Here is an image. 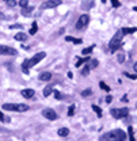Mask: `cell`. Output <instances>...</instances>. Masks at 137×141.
Returning <instances> with one entry per match:
<instances>
[{
  "mask_svg": "<svg viewBox=\"0 0 137 141\" xmlns=\"http://www.w3.org/2000/svg\"><path fill=\"white\" fill-rule=\"evenodd\" d=\"M45 57H46V53H45V52H39V53L34 54L31 58H29V60H25V61H23V64H22V70H23L25 73H29V69H30V68L35 66L38 62L42 61Z\"/></svg>",
  "mask_w": 137,
  "mask_h": 141,
  "instance_id": "obj_1",
  "label": "cell"
},
{
  "mask_svg": "<svg viewBox=\"0 0 137 141\" xmlns=\"http://www.w3.org/2000/svg\"><path fill=\"white\" fill-rule=\"evenodd\" d=\"M106 141H125L126 138V133L121 129H114L111 132H109L104 134Z\"/></svg>",
  "mask_w": 137,
  "mask_h": 141,
  "instance_id": "obj_2",
  "label": "cell"
},
{
  "mask_svg": "<svg viewBox=\"0 0 137 141\" xmlns=\"http://www.w3.org/2000/svg\"><path fill=\"white\" fill-rule=\"evenodd\" d=\"M122 37H124L122 30L117 31L115 35L113 37V39L110 41V43H109V48H110V52H111V53H114L117 49H120V43H121V39H122Z\"/></svg>",
  "mask_w": 137,
  "mask_h": 141,
  "instance_id": "obj_3",
  "label": "cell"
},
{
  "mask_svg": "<svg viewBox=\"0 0 137 141\" xmlns=\"http://www.w3.org/2000/svg\"><path fill=\"white\" fill-rule=\"evenodd\" d=\"M111 115L115 118V119H120V118H125V117L129 114V108L128 107H122V108H111Z\"/></svg>",
  "mask_w": 137,
  "mask_h": 141,
  "instance_id": "obj_4",
  "label": "cell"
},
{
  "mask_svg": "<svg viewBox=\"0 0 137 141\" xmlns=\"http://www.w3.org/2000/svg\"><path fill=\"white\" fill-rule=\"evenodd\" d=\"M18 50L11 48V46L0 45V56H16Z\"/></svg>",
  "mask_w": 137,
  "mask_h": 141,
  "instance_id": "obj_5",
  "label": "cell"
},
{
  "mask_svg": "<svg viewBox=\"0 0 137 141\" xmlns=\"http://www.w3.org/2000/svg\"><path fill=\"white\" fill-rule=\"evenodd\" d=\"M42 115L45 117L46 119H49V121H54V119H57L58 118L57 113L54 111L53 108H50V107L44 108V110H42Z\"/></svg>",
  "mask_w": 137,
  "mask_h": 141,
  "instance_id": "obj_6",
  "label": "cell"
},
{
  "mask_svg": "<svg viewBox=\"0 0 137 141\" xmlns=\"http://www.w3.org/2000/svg\"><path fill=\"white\" fill-rule=\"evenodd\" d=\"M88 22H90V16H88L87 14H83V15H80L79 21L76 22V29H77V30L84 29V27L88 25Z\"/></svg>",
  "mask_w": 137,
  "mask_h": 141,
  "instance_id": "obj_7",
  "label": "cell"
},
{
  "mask_svg": "<svg viewBox=\"0 0 137 141\" xmlns=\"http://www.w3.org/2000/svg\"><path fill=\"white\" fill-rule=\"evenodd\" d=\"M60 4H61V0H48L41 7L44 10H48V8H54V7H57V5H60Z\"/></svg>",
  "mask_w": 137,
  "mask_h": 141,
  "instance_id": "obj_8",
  "label": "cell"
},
{
  "mask_svg": "<svg viewBox=\"0 0 137 141\" xmlns=\"http://www.w3.org/2000/svg\"><path fill=\"white\" fill-rule=\"evenodd\" d=\"M22 96L23 98H26V99H30V98H33L34 94H35V91H34L33 88H25V90H22L21 91Z\"/></svg>",
  "mask_w": 137,
  "mask_h": 141,
  "instance_id": "obj_9",
  "label": "cell"
},
{
  "mask_svg": "<svg viewBox=\"0 0 137 141\" xmlns=\"http://www.w3.org/2000/svg\"><path fill=\"white\" fill-rule=\"evenodd\" d=\"M38 79L41 80V81H49L52 79V73L50 72H42L41 75L38 76Z\"/></svg>",
  "mask_w": 137,
  "mask_h": 141,
  "instance_id": "obj_10",
  "label": "cell"
},
{
  "mask_svg": "<svg viewBox=\"0 0 137 141\" xmlns=\"http://www.w3.org/2000/svg\"><path fill=\"white\" fill-rule=\"evenodd\" d=\"M3 110H5V111H16V104L15 103H4L3 104Z\"/></svg>",
  "mask_w": 137,
  "mask_h": 141,
  "instance_id": "obj_11",
  "label": "cell"
},
{
  "mask_svg": "<svg viewBox=\"0 0 137 141\" xmlns=\"http://www.w3.org/2000/svg\"><path fill=\"white\" fill-rule=\"evenodd\" d=\"M92 5H94V1H92V0H83V3H82V8L90 10Z\"/></svg>",
  "mask_w": 137,
  "mask_h": 141,
  "instance_id": "obj_12",
  "label": "cell"
},
{
  "mask_svg": "<svg viewBox=\"0 0 137 141\" xmlns=\"http://www.w3.org/2000/svg\"><path fill=\"white\" fill-rule=\"evenodd\" d=\"M29 110V106L25 103H18L16 104V111L18 113H23V111H27Z\"/></svg>",
  "mask_w": 137,
  "mask_h": 141,
  "instance_id": "obj_13",
  "label": "cell"
},
{
  "mask_svg": "<svg viewBox=\"0 0 137 141\" xmlns=\"http://www.w3.org/2000/svg\"><path fill=\"white\" fill-rule=\"evenodd\" d=\"M15 39L16 41H21V42H23V41H26L27 39V34H25V33H18L16 35H15Z\"/></svg>",
  "mask_w": 137,
  "mask_h": 141,
  "instance_id": "obj_14",
  "label": "cell"
},
{
  "mask_svg": "<svg viewBox=\"0 0 137 141\" xmlns=\"http://www.w3.org/2000/svg\"><path fill=\"white\" fill-rule=\"evenodd\" d=\"M58 136H61V137H66L68 134H69V129L68 128H61V129H58Z\"/></svg>",
  "mask_w": 137,
  "mask_h": 141,
  "instance_id": "obj_15",
  "label": "cell"
},
{
  "mask_svg": "<svg viewBox=\"0 0 137 141\" xmlns=\"http://www.w3.org/2000/svg\"><path fill=\"white\" fill-rule=\"evenodd\" d=\"M38 31V25H37V22H33V25H31V29H30L29 34L30 35H34V34H37Z\"/></svg>",
  "mask_w": 137,
  "mask_h": 141,
  "instance_id": "obj_16",
  "label": "cell"
},
{
  "mask_svg": "<svg viewBox=\"0 0 137 141\" xmlns=\"http://www.w3.org/2000/svg\"><path fill=\"white\" fill-rule=\"evenodd\" d=\"M52 92H53V87H52V86H46V87L44 88V96H45V98L49 96Z\"/></svg>",
  "mask_w": 137,
  "mask_h": 141,
  "instance_id": "obj_17",
  "label": "cell"
},
{
  "mask_svg": "<svg viewBox=\"0 0 137 141\" xmlns=\"http://www.w3.org/2000/svg\"><path fill=\"white\" fill-rule=\"evenodd\" d=\"M33 11V7H25V8H22V15H25V16H29L30 14Z\"/></svg>",
  "mask_w": 137,
  "mask_h": 141,
  "instance_id": "obj_18",
  "label": "cell"
},
{
  "mask_svg": "<svg viewBox=\"0 0 137 141\" xmlns=\"http://www.w3.org/2000/svg\"><path fill=\"white\" fill-rule=\"evenodd\" d=\"M65 41H68V42H73V43H82V39H76V38H73V37H71V35H68V37H65Z\"/></svg>",
  "mask_w": 137,
  "mask_h": 141,
  "instance_id": "obj_19",
  "label": "cell"
},
{
  "mask_svg": "<svg viewBox=\"0 0 137 141\" xmlns=\"http://www.w3.org/2000/svg\"><path fill=\"white\" fill-rule=\"evenodd\" d=\"M92 110L96 113V115L99 117V118L102 117V108H100L99 106H96V104H92Z\"/></svg>",
  "mask_w": 137,
  "mask_h": 141,
  "instance_id": "obj_20",
  "label": "cell"
},
{
  "mask_svg": "<svg viewBox=\"0 0 137 141\" xmlns=\"http://www.w3.org/2000/svg\"><path fill=\"white\" fill-rule=\"evenodd\" d=\"M88 66H90V69H92V68H96V66H98V60H95V58H91V60L88 61Z\"/></svg>",
  "mask_w": 137,
  "mask_h": 141,
  "instance_id": "obj_21",
  "label": "cell"
},
{
  "mask_svg": "<svg viewBox=\"0 0 137 141\" xmlns=\"http://www.w3.org/2000/svg\"><path fill=\"white\" fill-rule=\"evenodd\" d=\"M77 60H79V61L76 62V66L79 68V66H82V64H84V62H88L90 60H91V58H90V57H86V58H77Z\"/></svg>",
  "mask_w": 137,
  "mask_h": 141,
  "instance_id": "obj_22",
  "label": "cell"
},
{
  "mask_svg": "<svg viewBox=\"0 0 137 141\" xmlns=\"http://www.w3.org/2000/svg\"><path fill=\"white\" fill-rule=\"evenodd\" d=\"M117 60H118V62H120V64H122V62L125 61V53H124V52H120V53H118Z\"/></svg>",
  "mask_w": 137,
  "mask_h": 141,
  "instance_id": "obj_23",
  "label": "cell"
},
{
  "mask_svg": "<svg viewBox=\"0 0 137 141\" xmlns=\"http://www.w3.org/2000/svg\"><path fill=\"white\" fill-rule=\"evenodd\" d=\"M99 87L102 88V90H104L106 92H110V87H109V86L104 83V81H99Z\"/></svg>",
  "mask_w": 137,
  "mask_h": 141,
  "instance_id": "obj_24",
  "label": "cell"
},
{
  "mask_svg": "<svg viewBox=\"0 0 137 141\" xmlns=\"http://www.w3.org/2000/svg\"><path fill=\"white\" fill-rule=\"evenodd\" d=\"M136 27H132V29H122V34H132V33H134V31H136Z\"/></svg>",
  "mask_w": 137,
  "mask_h": 141,
  "instance_id": "obj_25",
  "label": "cell"
},
{
  "mask_svg": "<svg viewBox=\"0 0 137 141\" xmlns=\"http://www.w3.org/2000/svg\"><path fill=\"white\" fill-rule=\"evenodd\" d=\"M92 94L91 88H87V90H84V91H82V96H90Z\"/></svg>",
  "mask_w": 137,
  "mask_h": 141,
  "instance_id": "obj_26",
  "label": "cell"
},
{
  "mask_svg": "<svg viewBox=\"0 0 137 141\" xmlns=\"http://www.w3.org/2000/svg\"><path fill=\"white\" fill-rule=\"evenodd\" d=\"M19 5H21L22 8L29 7V0H21V1H19Z\"/></svg>",
  "mask_w": 137,
  "mask_h": 141,
  "instance_id": "obj_27",
  "label": "cell"
},
{
  "mask_svg": "<svg viewBox=\"0 0 137 141\" xmlns=\"http://www.w3.org/2000/svg\"><path fill=\"white\" fill-rule=\"evenodd\" d=\"M92 49H94V46H90V48H86V49H83V54H84V56L90 54V53L92 52Z\"/></svg>",
  "mask_w": 137,
  "mask_h": 141,
  "instance_id": "obj_28",
  "label": "cell"
},
{
  "mask_svg": "<svg viewBox=\"0 0 137 141\" xmlns=\"http://www.w3.org/2000/svg\"><path fill=\"white\" fill-rule=\"evenodd\" d=\"M128 132H129V138H130V141H136L134 140V137H133V128L132 126H129Z\"/></svg>",
  "mask_w": 137,
  "mask_h": 141,
  "instance_id": "obj_29",
  "label": "cell"
},
{
  "mask_svg": "<svg viewBox=\"0 0 137 141\" xmlns=\"http://www.w3.org/2000/svg\"><path fill=\"white\" fill-rule=\"evenodd\" d=\"M73 113H75V106L72 104V106H69V108H68V115L72 117L73 115Z\"/></svg>",
  "mask_w": 137,
  "mask_h": 141,
  "instance_id": "obj_30",
  "label": "cell"
},
{
  "mask_svg": "<svg viewBox=\"0 0 137 141\" xmlns=\"http://www.w3.org/2000/svg\"><path fill=\"white\" fill-rule=\"evenodd\" d=\"M88 73H90V66H88V65H86V66L83 68V70H82V75H84V76H86V75H88Z\"/></svg>",
  "mask_w": 137,
  "mask_h": 141,
  "instance_id": "obj_31",
  "label": "cell"
},
{
  "mask_svg": "<svg viewBox=\"0 0 137 141\" xmlns=\"http://www.w3.org/2000/svg\"><path fill=\"white\" fill-rule=\"evenodd\" d=\"M5 3H7L8 7H15V5H16V1H15V0H7Z\"/></svg>",
  "mask_w": 137,
  "mask_h": 141,
  "instance_id": "obj_32",
  "label": "cell"
},
{
  "mask_svg": "<svg viewBox=\"0 0 137 141\" xmlns=\"http://www.w3.org/2000/svg\"><path fill=\"white\" fill-rule=\"evenodd\" d=\"M110 1H111L113 7H115V8H118V7H120V5H121V3H120V1H118V0H110Z\"/></svg>",
  "mask_w": 137,
  "mask_h": 141,
  "instance_id": "obj_33",
  "label": "cell"
},
{
  "mask_svg": "<svg viewBox=\"0 0 137 141\" xmlns=\"http://www.w3.org/2000/svg\"><path fill=\"white\" fill-rule=\"evenodd\" d=\"M125 76H126V77H129V79H133V80L137 77L136 75H130V73H128V72H125Z\"/></svg>",
  "mask_w": 137,
  "mask_h": 141,
  "instance_id": "obj_34",
  "label": "cell"
},
{
  "mask_svg": "<svg viewBox=\"0 0 137 141\" xmlns=\"http://www.w3.org/2000/svg\"><path fill=\"white\" fill-rule=\"evenodd\" d=\"M54 92V98L56 99H61V94H60V91H53Z\"/></svg>",
  "mask_w": 137,
  "mask_h": 141,
  "instance_id": "obj_35",
  "label": "cell"
},
{
  "mask_svg": "<svg viewBox=\"0 0 137 141\" xmlns=\"http://www.w3.org/2000/svg\"><path fill=\"white\" fill-rule=\"evenodd\" d=\"M10 29H22V25H12L10 26Z\"/></svg>",
  "mask_w": 137,
  "mask_h": 141,
  "instance_id": "obj_36",
  "label": "cell"
},
{
  "mask_svg": "<svg viewBox=\"0 0 137 141\" xmlns=\"http://www.w3.org/2000/svg\"><path fill=\"white\" fill-rule=\"evenodd\" d=\"M111 100H113V96L111 95H107V96H106V102H107V103H110Z\"/></svg>",
  "mask_w": 137,
  "mask_h": 141,
  "instance_id": "obj_37",
  "label": "cell"
},
{
  "mask_svg": "<svg viewBox=\"0 0 137 141\" xmlns=\"http://www.w3.org/2000/svg\"><path fill=\"white\" fill-rule=\"evenodd\" d=\"M4 118H5V117L3 115V113L0 111V121H1V122H4Z\"/></svg>",
  "mask_w": 137,
  "mask_h": 141,
  "instance_id": "obj_38",
  "label": "cell"
},
{
  "mask_svg": "<svg viewBox=\"0 0 137 141\" xmlns=\"http://www.w3.org/2000/svg\"><path fill=\"white\" fill-rule=\"evenodd\" d=\"M134 70H136V73H137V62L134 64Z\"/></svg>",
  "mask_w": 137,
  "mask_h": 141,
  "instance_id": "obj_39",
  "label": "cell"
},
{
  "mask_svg": "<svg viewBox=\"0 0 137 141\" xmlns=\"http://www.w3.org/2000/svg\"><path fill=\"white\" fill-rule=\"evenodd\" d=\"M133 10H134V11H136V12H137V7H134V8H133Z\"/></svg>",
  "mask_w": 137,
  "mask_h": 141,
  "instance_id": "obj_40",
  "label": "cell"
},
{
  "mask_svg": "<svg viewBox=\"0 0 137 141\" xmlns=\"http://www.w3.org/2000/svg\"><path fill=\"white\" fill-rule=\"evenodd\" d=\"M102 3H106V0H102Z\"/></svg>",
  "mask_w": 137,
  "mask_h": 141,
  "instance_id": "obj_41",
  "label": "cell"
},
{
  "mask_svg": "<svg viewBox=\"0 0 137 141\" xmlns=\"http://www.w3.org/2000/svg\"><path fill=\"white\" fill-rule=\"evenodd\" d=\"M4 1H7V0H4Z\"/></svg>",
  "mask_w": 137,
  "mask_h": 141,
  "instance_id": "obj_42",
  "label": "cell"
}]
</instances>
